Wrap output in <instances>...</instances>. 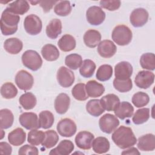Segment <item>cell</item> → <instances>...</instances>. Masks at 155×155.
Wrapping results in <instances>:
<instances>
[{"label": "cell", "instance_id": "obj_1", "mask_svg": "<svg viewBox=\"0 0 155 155\" xmlns=\"http://www.w3.org/2000/svg\"><path fill=\"white\" fill-rule=\"evenodd\" d=\"M111 139L113 142L121 149L133 147L137 142V139L132 129L124 125L114 131Z\"/></svg>", "mask_w": 155, "mask_h": 155}, {"label": "cell", "instance_id": "obj_2", "mask_svg": "<svg viewBox=\"0 0 155 155\" xmlns=\"http://www.w3.org/2000/svg\"><path fill=\"white\" fill-rule=\"evenodd\" d=\"M19 20L20 17L19 15L5 9L1 15L0 21L2 33L5 36H8L16 33Z\"/></svg>", "mask_w": 155, "mask_h": 155}, {"label": "cell", "instance_id": "obj_3", "mask_svg": "<svg viewBox=\"0 0 155 155\" xmlns=\"http://www.w3.org/2000/svg\"><path fill=\"white\" fill-rule=\"evenodd\" d=\"M112 39L119 45H127L132 40L133 34L130 28L125 25L115 27L111 34Z\"/></svg>", "mask_w": 155, "mask_h": 155}, {"label": "cell", "instance_id": "obj_4", "mask_svg": "<svg viewBox=\"0 0 155 155\" xmlns=\"http://www.w3.org/2000/svg\"><path fill=\"white\" fill-rule=\"evenodd\" d=\"M23 65L32 71H37L42 65V60L39 53L32 50L25 51L22 55Z\"/></svg>", "mask_w": 155, "mask_h": 155}, {"label": "cell", "instance_id": "obj_5", "mask_svg": "<svg viewBox=\"0 0 155 155\" xmlns=\"http://www.w3.org/2000/svg\"><path fill=\"white\" fill-rule=\"evenodd\" d=\"M119 125V120L113 114L107 113L103 115L99 120V125L101 131L107 134H110L114 131Z\"/></svg>", "mask_w": 155, "mask_h": 155}, {"label": "cell", "instance_id": "obj_6", "mask_svg": "<svg viewBox=\"0 0 155 155\" xmlns=\"http://www.w3.org/2000/svg\"><path fill=\"white\" fill-rule=\"evenodd\" d=\"M24 27L26 32L29 35H36L42 30V21L38 16L31 14L25 17L24 21Z\"/></svg>", "mask_w": 155, "mask_h": 155}, {"label": "cell", "instance_id": "obj_7", "mask_svg": "<svg viewBox=\"0 0 155 155\" xmlns=\"http://www.w3.org/2000/svg\"><path fill=\"white\" fill-rule=\"evenodd\" d=\"M58 133L62 137H71L77 130L75 122L70 118H64L59 120L56 127Z\"/></svg>", "mask_w": 155, "mask_h": 155}, {"label": "cell", "instance_id": "obj_8", "mask_svg": "<svg viewBox=\"0 0 155 155\" xmlns=\"http://www.w3.org/2000/svg\"><path fill=\"white\" fill-rule=\"evenodd\" d=\"M86 18L88 23L93 25L101 24L105 19V13L99 7L93 5L86 12Z\"/></svg>", "mask_w": 155, "mask_h": 155}, {"label": "cell", "instance_id": "obj_9", "mask_svg": "<svg viewBox=\"0 0 155 155\" xmlns=\"http://www.w3.org/2000/svg\"><path fill=\"white\" fill-rule=\"evenodd\" d=\"M15 83L19 89L27 91L31 88L34 84L33 76L28 71L22 70L19 71L15 76Z\"/></svg>", "mask_w": 155, "mask_h": 155}, {"label": "cell", "instance_id": "obj_10", "mask_svg": "<svg viewBox=\"0 0 155 155\" xmlns=\"http://www.w3.org/2000/svg\"><path fill=\"white\" fill-rule=\"evenodd\" d=\"M20 124L27 130H35L40 128L39 121L37 114L32 112L22 113L19 117Z\"/></svg>", "mask_w": 155, "mask_h": 155}, {"label": "cell", "instance_id": "obj_11", "mask_svg": "<svg viewBox=\"0 0 155 155\" xmlns=\"http://www.w3.org/2000/svg\"><path fill=\"white\" fill-rule=\"evenodd\" d=\"M56 78L59 84L64 88L70 87L74 81V74L73 72L64 66L61 67L58 69Z\"/></svg>", "mask_w": 155, "mask_h": 155}, {"label": "cell", "instance_id": "obj_12", "mask_svg": "<svg viewBox=\"0 0 155 155\" xmlns=\"http://www.w3.org/2000/svg\"><path fill=\"white\" fill-rule=\"evenodd\" d=\"M148 16V13L145 8H137L131 13L130 21L133 27H140L147 22Z\"/></svg>", "mask_w": 155, "mask_h": 155}, {"label": "cell", "instance_id": "obj_13", "mask_svg": "<svg viewBox=\"0 0 155 155\" xmlns=\"http://www.w3.org/2000/svg\"><path fill=\"white\" fill-rule=\"evenodd\" d=\"M154 74L150 71L142 70L138 72L134 79V82L137 87L140 88L147 89L154 82Z\"/></svg>", "mask_w": 155, "mask_h": 155}, {"label": "cell", "instance_id": "obj_14", "mask_svg": "<svg viewBox=\"0 0 155 155\" xmlns=\"http://www.w3.org/2000/svg\"><path fill=\"white\" fill-rule=\"evenodd\" d=\"M94 136L87 131L79 132L75 137V143L77 147L82 150H90L92 147Z\"/></svg>", "mask_w": 155, "mask_h": 155}, {"label": "cell", "instance_id": "obj_15", "mask_svg": "<svg viewBox=\"0 0 155 155\" xmlns=\"http://www.w3.org/2000/svg\"><path fill=\"white\" fill-rule=\"evenodd\" d=\"M133 71V67L130 63L127 61L120 62L114 67L115 78L120 80L129 79L132 75Z\"/></svg>", "mask_w": 155, "mask_h": 155}, {"label": "cell", "instance_id": "obj_16", "mask_svg": "<svg viewBox=\"0 0 155 155\" xmlns=\"http://www.w3.org/2000/svg\"><path fill=\"white\" fill-rule=\"evenodd\" d=\"M117 51L116 45L110 40L105 39L99 42L97 47L99 54L104 58H110L114 55Z\"/></svg>", "mask_w": 155, "mask_h": 155}, {"label": "cell", "instance_id": "obj_17", "mask_svg": "<svg viewBox=\"0 0 155 155\" xmlns=\"http://www.w3.org/2000/svg\"><path fill=\"white\" fill-rule=\"evenodd\" d=\"M137 148L143 151H151L155 148V137L153 134L148 133L139 137Z\"/></svg>", "mask_w": 155, "mask_h": 155}, {"label": "cell", "instance_id": "obj_18", "mask_svg": "<svg viewBox=\"0 0 155 155\" xmlns=\"http://www.w3.org/2000/svg\"><path fill=\"white\" fill-rule=\"evenodd\" d=\"M70 97L65 93H60L55 99L54 106L56 111L59 114H65L69 108Z\"/></svg>", "mask_w": 155, "mask_h": 155}, {"label": "cell", "instance_id": "obj_19", "mask_svg": "<svg viewBox=\"0 0 155 155\" xmlns=\"http://www.w3.org/2000/svg\"><path fill=\"white\" fill-rule=\"evenodd\" d=\"M74 146L70 140H63L59 142L58 145L52 149L49 154L50 155H68L74 150Z\"/></svg>", "mask_w": 155, "mask_h": 155}, {"label": "cell", "instance_id": "obj_20", "mask_svg": "<svg viewBox=\"0 0 155 155\" xmlns=\"http://www.w3.org/2000/svg\"><path fill=\"white\" fill-rule=\"evenodd\" d=\"M116 117L124 120L126 118L131 117L133 114L134 108L132 105L128 102L123 101L118 105L117 108L114 111Z\"/></svg>", "mask_w": 155, "mask_h": 155}, {"label": "cell", "instance_id": "obj_21", "mask_svg": "<svg viewBox=\"0 0 155 155\" xmlns=\"http://www.w3.org/2000/svg\"><path fill=\"white\" fill-rule=\"evenodd\" d=\"M85 89L87 95L90 97H100L105 91L104 85L94 80H91L87 82L85 85Z\"/></svg>", "mask_w": 155, "mask_h": 155}, {"label": "cell", "instance_id": "obj_22", "mask_svg": "<svg viewBox=\"0 0 155 155\" xmlns=\"http://www.w3.org/2000/svg\"><path fill=\"white\" fill-rule=\"evenodd\" d=\"M29 8L30 5L27 1L18 0L9 4L5 9L15 15H22L27 13Z\"/></svg>", "mask_w": 155, "mask_h": 155}, {"label": "cell", "instance_id": "obj_23", "mask_svg": "<svg viewBox=\"0 0 155 155\" xmlns=\"http://www.w3.org/2000/svg\"><path fill=\"white\" fill-rule=\"evenodd\" d=\"M83 39L86 46L90 48H94L101 42V35L97 30L90 29L85 33Z\"/></svg>", "mask_w": 155, "mask_h": 155}, {"label": "cell", "instance_id": "obj_24", "mask_svg": "<svg viewBox=\"0 0 155 155\" xmlns=\"http://www.w3.org/2000/svg\"><path fill=\"white\" fill-rule=\"evenodd\" d=\"M23 44L22 41L16 38H11L7 39L4 43L5 50L10 54H16L22 49Z\"/></svg>", "mask_w": 155, "mask_h": 155}, {"label": "cell", "instance_id": "obj_25", "mask_svg": "<svg viewBox=\"0 0 155 155\" xmlns=\"http://www.w3.org/2000/svg\"><path fill=\"white\" fill-rule=\"evenodd\" d=\"M26 139V133L21 128H16L8 134V140L14 146H19L24 143Z\"/></svg>", "mask_w": 155, "mask_h": 155}, {"label": "cell", "instance_id": "obj_26", "mask_svg": "<svg viewBox=\"0 0 155 155\" xmlns=\"http://www.w3.org/2000/svg\"><path fill=\"white\" fill-rule=\"evenodd\" d=\"M101 103L105 110L114 111L120 104V99L114 94H108L101 99Z\"/></svg>", "mask_w": 155, "mask_h": 155}, {"label": "cell", "instance_id": "obj_27", "mask_svg": "<svg viewBox=\"0 0 155 155\" xmlns=\"http://www.w3.org/2000/svg\"><path fill=\"white\" fill-rule=\"evenodd\" d=\"M47 36L52 39H56L62 32V23L60 19H51L46 27Z\"/></svg>", "mask_w": 155, "mask_h": 155}, {"label": "cell", "instance_id": "obj_28", "mask_svg": "<svg viewBox=\"0 0 155 155\" xmlns=\"http://www.w3.org/2000/svg\"><path fill=\"white\" fill-rule=\"evenodd\" d=\"M76 40L74 38L68 34L63 35L58 41V45L62 51L68 52L74 50L76 47Z\"/></svg>", "mask_w": 155, "mask_h": 155}, {"label": "cell", "instance_id": "obj_29", "mask_svg": "<svg viewBox=\"0 0 155 155\" xmlns=\"http://www.w3.org/2000/svg\"><path fill=\"white\" fill-rule=\"evenodd\" d=\"M42 57L47 61H54L59 57V51L57 47L50 44L44 45L41 49Z\"/></svg>", "mask_w": 155, "mask_h": 155}, {"label": "cell", "instance_id": "obj_30", "mask_svg": "<svg viewBox=\"0 0 155 155\" xmlns=\"http://www.w3.org/2000/svg\"><path fill=\"white\" fill-rule=\"evenodd\" d=\"M110 142L105 137H97L93 140L92 143L93 150L97 154H104L110 150Z\"/></svg>", "mask_w": 155, "mask_h": 155}, {"label": "cell", "instance_id": "obj_31", "mask_svg": "<svg viewBox=\"0 0 155 155\" xmlns=\"http://www.w3.org/2000/svg\"><path fill=\"white\" fill-rule=\"evenodd\" d=\"M86 110L91 116L98 117L105 111L99 99L90 100L86 104Z\"/></svg>", "mask_w": 155, "mask_h": 155}, {"label": "cell", "instance_id": "obj_32", "mask_svg": "<svg viewBox=\"0 0 155 155\" xmlns=\"http://www.w3.org/2000/svg\"><path fill=\"white\" fill-rule=\"evenodd\" d=\"M19 102L24 109L29 110L33 109L36 106L37 100L32 93L27 92L20 96Z\"/></svg>", "mask_w": 155, "mask_h": 155}, {"label": "cell", "instance_id": "obj_33", "mask_svg": "<svg viewBox=\"0 0 155 155\" xmlns=\"http://www.w3.org/2000/svg\"><path fill=\"white\" fill-rule=\"evenodd\" d=\"M13 121L14 116L10 110L4 108L0 110V122L1 129H7L11 127L13 124Z\"/></svg>", "mask_w": 155, "mask_h": 155}, {"label": "cell", "instance_id": "obj_34", "mask_svg": "<svg viewBox=\"0 0 155 155\" xmlns=\"http://www.w3.org/2000/svg\"><path fill=\"white\" fill-rule=\"evenodd\" d=\"M54 120L53 114L48 110L41 111L39 114V121L41 128L48 129L53 125Z\"/></svg>", "mask_w": 155, "mask_h": 155}, {"label": "cell", "instance_id": "obj_35", "mask_svg": "<svg viewBox=\"0 0 155 155\" xmlns=\"http://www.w3.org/2000/svg\"><path fill=\"white\" fill-rule=\"evenodd\" d=\"M96 70V64L91 59H85L79 68V73L84 78L91 77Z\"/></svg>", "mask_w": 155, "mask_h": 155}, {"label": "cell", "instance_id": "obj_36", "mask_svg": "<svg viewBox=\"0 0 155 155\" xmlns=\"http://www.w3.org/2000/svg\"><path fill=\"white\" fill-rule=\"evenodd\" d=\"M58 140V133L54 130H50L45 132V137L41 144L45 148H51L56 145Z\"/></svg>", "mask_w": 155, "mask_h": 155}, {"label": "cell", "instance_id": "obj_37", "mask_svg": "<svg viewBox=\"0 0 155 155\" xmlns=\"http://www.w3.org/2000/svg\"><path fill=\"white\" fill-rule=\"evenodd\" d=\"M18 94V90L12 82H5L1 87V94L4 99H13Z\"/></svg>", "mask_w": 155, "mask_h": 155}, {"label": "cell", "instance_id": "obj_38", "mask_svg": "<svg viewBox=\"0 0 155 155\" xmlns=\"http://www.w3.org/2000/svg\"><path fill=\"white\" fill-rule=\"evenodd\" d=\"M140 64L142 68L154 70L155 68V56L154 53H143L140 56Z\"/></svg>", "mask_w": 155, "mask_h": 155}, {"label": "cell", "instance_id": "obj_39", "mask_svg": "<svg viewBox=\"0 0 155 155\" xmlns=\"http://www.w3.org/2000/svg\"><path fill=\"white\" fill-rule=\"evenodd\" d=\"M113 74V68L108 64L101 65L96 72V77L100 81H107L109 80Z\"/></svg>", "mask_w": 155, "mask_h": 155}, {"label": "cell", "instance_id": "obj_40", "mask_svg": "<svg viewBox=\"0 0 155 155\" xmlns=\"http://www.w3.org/2000/svg\"><path fill=\"white\" fill-rule=\"evenodd\" d=\"M82 63V58L81 55L77 53H73L67 55L65 59V64L72 70H77L80 68Z\"/></svg>", "mask_w": 155, "mask_h": 155}, {"label": "cell", "instance_id": "obj_41", "mask_svg": "<svg viewBox=\"0 0 155 155\" xmlns=\"http://www.w3.org/2000/svg\"><path fill=\"white\" fill-rule=\"evenodd\" d=\"M71 94L74 98L78 101H83L88 98L85 89V85L84 83L76 84L71 90Z\"/></svg>", "mask_w": 155, "mask_h": 155}, {"label": "cell", "instance_id": "obj_42", "mask_svg": "<svg viewBox=\"0 0 155 155\" xmlns=\"http://www.w3.org/2000/svg\"><path fill=\"white\" fill-rule=\"evenodd\" d=\"M150 117V109L142 108L136 110L134 114L132 120L134 124L140 125L146 122Z\"/></svg>", "mask_w": 155, "mask_h": 155}, {"label": "cell", "instance_id": "obj_43", "mask_svg": "<svg viewBox=\"0 0 155 155\" xmlns=\"http://www.w3.org/2000/svg\"><path fill=\"white\" fill-rule=\"evenodd\" d=\"M45 137V133L37 129L31 130L28 133L27 141L32 145H39L42 143Z\"/></svg>", "mask_w": 155, "mask_h": 155}, {"label": "cell", "instance_id": "obj_44", "mask_svg": "<svg viewBox=\"0 0 155 155\" xmlns=\"http://www.w3.org/2000/svg\"><path fill=\"white\" fill-rule=\"evenodd\" d=\"M54 13L61 16H66L71 12V6L70 1H58L54 7Z\"/></svg>", "mask_w": 155, "mask_h": 155}, {"label": "cell", "instance_id": "obj_45", "mask_svg": "<svg viewBox=\"0 0 155 155\" xmlns=\"http://www.w3.org/2000/svg\"><path fill=\"white\" fill-rule=\"evenodd\" d=\"M113 87L119 92L126 93L131 90L133 87L132 81L130 78L125 80H120L115 78L113 81Z\"/></svg>", "mask_w": 155, "mask_h": 155}, {"label": "cell", "instance_id": "obj_46", "mask_svg": "<svg viewBox=\"0 0 155 155\" xmlns=\"http://www.w3.org/2000/svg\"><path fill=\"white\" fill-rule=\"evenodd\" d=\"M150 101L149 96L142 91H139L134 94L132 97V102L133 105L137 108H140L147 105Z\"/></svg>", "mask_w": 155, "mask_h": 155}, {"label": "cell", "instance_id": "obj_47", "mask_svg": "<svg viewBox=\"0 0 155 155\" xmlns=\"http://www.w3.org/2000/svg\"><path fill=\"white\" fill-rule=\"evenodd\" d=\"M101 7L104 8L109 11H114L117 10L120 5L121 2L120 1H101L99 2Z\"/></svg>", "mask_w": 155, "mask_h": 155}, {"label": "cell", "instance_id": "obj_48", "mask_svg": "<svg viewBox=\"0 0 155 155\" xmlns=\"http://www.w3.org/2000/svg\"><path fill=\"white\" fill-rule=\"evenodd\" d=\"M18 154L20 155L22 154H38L39 151L38 149L32 145H25L21 147L18 151Z\"/></svg>", "mask_w": 155, "mask_h": 155}, {"label": "cell", "instance_id": "obj_49", "mask_svg": "<svg viewBox=\"0 0 155 155\" xmlns=\"http://www.w3.org/2000/svg\"><path fill=\"white\" fill-rule=\"evenodd\" d=\"M58 2V1H39V3L40 6L43 8L44 12H48L52 8L53 5Z\"/></svg>", "mask_w": 155, "mask_h": 155}, {"label": "cell", "instance_id": "obj_50", "mask_svg": "<svg viewBox=\"0 0 155 155\" xmlns=\"http://www.w3.org/2000/svg\"><path fill=\"white\" fill-rule=\"evenodd\" d=\"M0 152L4 154H11L12 152V148L6 142H0Z\"/></svg>", "mask_w": 155, "mask_h": 155}, {"label": "cell", "instance_id": "obj_51", "mask_svg": "<svg viewBox=\"0 0 155 155\" xmlns=\"http://www.w3.org/2000/svg\"><path fill=\"white\" fill-rule=\"evenodd\" d=\"M121 154H138V155H139L140 153L137 150V149L136 148L131 147L129 149L122 151Z\"/></svg>", "mask_w": 155, "mask_h": 155}, {"label": "cell", "instance_id": "obj_52", "mask_svg": "<svg viewBox=\"0 0 155 155\" xmlns=\"http://www.w3.org/2000/svg\"><path fill=\"white\" fill-rule=\"evenodd\" d=\"M4 133H4V130H3V129H1V139H2L4 137Z\"/></svg>", "mask_w": 155, "mask_h": 155}]
</instances>
